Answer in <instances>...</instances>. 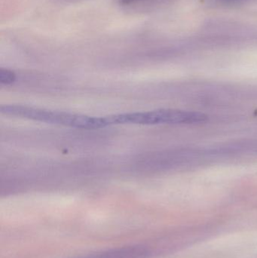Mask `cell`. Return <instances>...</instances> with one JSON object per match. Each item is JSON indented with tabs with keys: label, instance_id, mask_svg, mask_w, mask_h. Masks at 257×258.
<instances>
[{
	"label": "cell",
	"instance_id": "1",
	"mask_svg": "<svg viewBox=\"0 0 257 258\" xmlns=\"http://www.w3.org/2000/svg\"><path fill=\"white\" fill-rule=\"evenodd\" d=\"M0 113L6 116H15L71 128L98 129L109 126L106 116L96 117L27 106L15 104L2 105L0 107Z\"/></svg>",
	"mask_w": 257,
	"mask_h": 258
},
{
	"label": "cell",
	"instance_id": "3",
	"mask_svg": "<svg viewBox=\"0 0 257 258\" xmlns=\"http://www.w3.org/2000/svg\"><path fill=\"white\" fill-rule=\"evenodd\" d=\"M146 254V248L137 245L108 250L80 258H143Z\"/></svg>",
	"mask_w": 257,
	"mask_h": 258
},
{
	"label": "cell",
	"instance_id": "4",
	"mask_svg": "<svg viewBox=\"0 0 257 258\" xmlns=\"http://www.w3.org/2000/svg\"><path fill=\"white\" fill-rule=\"evenodd\" d=\"M16 79L15 73L7 69L0 70V83L2 84L9 85L15 82Z\"/></svg>",
	"mask_w": 257,
	"mask_h": 258
},
{
	"label": "cell",
	"instance_id": "2",
	"mask_svg": "<svg viewBox=\"0 0 257 258\" xmlns=\"http://www.w3.org/2000/svg\"><path fill=\"white\" fill-rule=\"evenodd\" d=\"M208 116L199 112L185 111L174 109H161L152 111L136 112L112 115L113 125H178L204 122Z\"/></svg>",
	"mask_w": 257,
	"mask_h": 258
}]
</instances>
